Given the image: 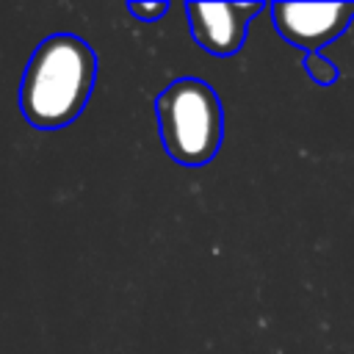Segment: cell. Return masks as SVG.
<instances>
[{"mask_svg": "<svg viewBox=\"0 0 354 354\" xmlns=\"http://www.w3.org/2000/svg\"><path fill=\"white\" fill-rule=\"evenodd\" d=\"M97 83V53L75 33L41 39L28 58L19 80V113L36 130H61L72 124Z\"/></svg>", "mask_w": 354, "mask_h": 354, "instance_id": "1", "label": "cell"}, {"mask_svg": "<svg viewBox=\"0 0 354 354\" xmlns=\"http://www.w3.org/2000/svg\"><path fill=\"white\" fill-rule=\"evenodd\" d=\"M166 155L180 166L210 163L224 141V105L202 77H177L155 100Z\"/></svg>", "mask_w": 354, "mask_h": 354, "instance_id": "2", "label": "cell"}, {"mask_svg": "<svg viewBox=\"0 0 354 354\" xmlns=\"http://www.w3.org/2000/svg\"><path fill=\"white\" fill-rule=\"evenodd\" d=\"M268 11L277 33L304 55L340 39L354 19V3H271Z\"/></svg>", "mask_w": 354, "mask_h": 354, "instance_id": "3", "label": "cell"}, {"mask_svg": "<svg viewBox=\"0 0 354 354\" xmlns=\"http://www.w3.org/2000/svg\"><path fill=\"white\" fill-rule=\"evenodd\" d=\"M260 11L266 3H185L194 41L216 58H230L246 44L249 25Z\"/></svg>", "mask_w": 354, "mask_h": 354, "instance_id": "4", "label": "cell"}, {"mask_svg": "<svg viewBox=\"0 0 354 354\" xmlns=\"http://www.w3.org/2000/svg\"><path fill=\"white\" fill-rule=\"evenodd\" d=\"M304 72L310 75V80L313 83H318V86H332V83H337V77H340V69H337V64L335 61H329L324 53H310V55H304Z\"/></svg>", "mask_w": 354, "mask_h": 354, "instance_id": "5", "label": "cell"}, {"mask_svg": "<svg viewBox=\"0 0 354 354\" xmlns=\"http://www.w3.org/2000/svg\"><path fill=\"white\" fill-rule=\"evenodd\" d=\"M127 11L136 17V19H141V22H158L166 11H169V3L166 0H152V3H127Z\"/></svg>", "mask_w": 354, "mask_h": 354, "instance_id": "6", "label": "cell"}]
</instances>
